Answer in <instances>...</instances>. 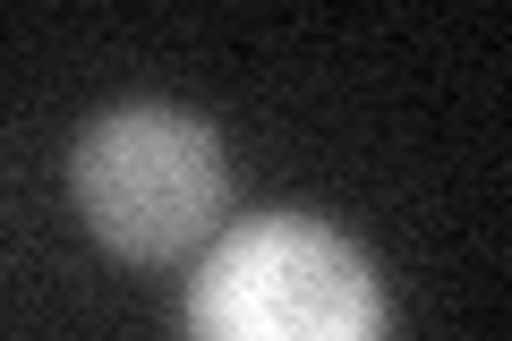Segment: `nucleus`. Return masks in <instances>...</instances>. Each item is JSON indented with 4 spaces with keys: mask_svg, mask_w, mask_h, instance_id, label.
<instances>
[{
    "mask_svg": "<svg viewBox=\"0 0 512 341\" xmlns=\"http://www.w3.org/2000/svg\"><path fill=\"white\" fill-rule=\"evenodd\" d=\"M188 341H384V290L333 222L256 214L205 248Z\"/></svg>",
    "mask_w": 512,
    "mask_h": 341,
    "instance_id": "1",
    "label": "nucleus"
},
{
    "mask_svg": "<svg viewBox=\"0 0 512 341\" xmlns=\"http://www.w3.org/2000/svg\"><path fill=\"white\" fill-rule=\"evenodd\" d=\"M69 197L103 248L137 265H171L205 248V231L222 222V145L205 120L171 103H120L77 137Z\"/></svg>",
    "mask_w": 512,
    "mask_h": 341,
    "instance_id": "2",
    "label": "nucleus"
}]
</instances>
